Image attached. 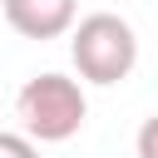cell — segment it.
Here are the masks:
<instances>
[{"mask_svg":"<svg viewBox=\"0 0 158 158\" xmlns=\"http://www.w3.org/2000/svg\"><path fill=\"white\" fill-rule=\"evenodd\" d=\"M69 30H74L69 59H74L79 79L109 89V84H123V79L133 74V64H138V35H133V25H128L123 15L94 10V15H84V20L69 25Z\"/></svg>","mask_w":158,"mask_h":158,"instance_id":"2","label":"cell"},{"mask_svg":"<svg viewBox=\"0 0 158 158\" xmlns=\"http://www.w3.org/2000/svg\"><path fill=\"white\" fill-rule=\"evenodd\" d=\"M15 114H20V128L30 143H64L84 128L89 118V99L79 89V79L69 74H35L20 84L15 94Z\"/></svg>","mask_w":158,"mask_h":158,"instance_id":"1","label":"cell"},{"mask_svg":"<svg viewBox=\"0 0 158 158\" xmlns=\"http://www.w3.org/2000/svg\"><path fill=\"white\" fill-rule=\"evenodd\" d=\"M0 158H40V148H35L25 133H10V128H0Z\"/></svg>","mask_w":158,"mask_h":158,"instance_id":"4","label":"cell"},{"mask_svg":"<svg viewBox=\"0 0 158 158\" xmlns=\"http://www.w3.org/2000/svg\"><path fill=\"white\" fill-rule=\"evenodd\" d=\"M138 158H153V118H148L143 133H138Z\"/></svg>","mask_w":158,"mask_h":158,"instance_id":"5","label":"cell"},{"mask_svg":"<svg viewBox=\"0 0 158 158\" xmlns=\"http://www.w3.org/2000/svg\"><path fill=\"white\" fill-rule=\"evenodd\" d=\"M5 10V25L25 40H59L69 35L74 15H79V0H0Z\"/></svg>","mask_w":158,"mask_h":158,"instance_id":"3","label":"cell"}]
</instances>
